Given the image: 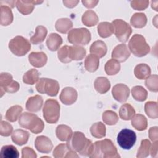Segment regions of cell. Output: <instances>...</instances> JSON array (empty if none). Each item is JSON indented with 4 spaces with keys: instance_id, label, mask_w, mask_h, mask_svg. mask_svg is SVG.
I'll list each match as a JSON object with an SVG mask.
<instances>
[{
    "instance_id": "cell-12",
    "label": "cell",
    "mask_w": 158,
    "mask_h": 158,
    "mask_svg": "<svg viewBox=\"0 0 158 158\" xmlns=\"http://www.w3.org/2000/svg\"><path fill=\"white\" fill-rule=\"evenodd\" d=\"M113 98L119 102L123 103L127 101L130 95V89L125 84L118 83L114 85L112 89Z\"/></svg>"
},
{
    "instance_id": "cell-36",
    "label": "cell",
    "mask_w": 158,
    "mask_h": 158,
    "mask_svg": "<svg viewBox=\"0 0 158 158\" xmlns=\"http://www.w3.org/2000/svg\"><path fill=\"white\" fill-rule=\"evenodd\" d=\"M0 157L1 158H18L19 152L14 146L5 145L1 149Z\"/></svg>"
},
{
    "instance_id": "cell-50",
    "label": "cell",
    "mask_w": 158,
    "mask_h": 158,
    "mask_svg": "<svg viewBox=\"0 0 158 158\" xmlns=\"http://www.w3.org/2000/svg\"><path fill=\"white\" fill-rule=\"evenodd\" d=\"M158 129L157 127H151L149 130V138L152 141H157L158 139Z\"/></svg>"
},
{
    "instance_id": "cell-42",
    "label": "cell",
    "mask_w": 158,
    "mask_h": 158,
    "mask_svg": "<svg viewBox=\"0 0 158 158\" xmlns=\"http://www.w3.org/2000/svg\"><path fill=\"white\" fill-rule=\"evenodd\" d=\"M144 111L146 115L151 118L158 117V106L155 101H148L144 105Z\"/></svg>"
},
{
    "instance_id": "cell-1",
    "label": "cell",
    "mask_w": 158,
    "mask_h": 158,
    "mask_svg": "<svg viewBox=\"0 0 158 158\" xmlns=\"http://www.w3.org/2000/svg\"><path fill=\"white\" fill-rule=\"evenodd\" d=\"M88 157L91 158H118L120 156L112 141L109 139H104L92 144Z\"/></svg>"
},
{
    "instance_id": "cell-53",
    "label": "cell",
    "mask_w": 158,
    "mask_h": 158,
    "mask_svg": "<svg viewBox=\"0 0 158 158\" xmlns=\"http://www.w3.org/2000/svg\"><path fill=\"white\" fill-rule=\"evenodd\" d=\"M78 2L79 1H63L64 4L69 8H73L75 7Z\"/></svg>"
},
{
    "instance_id": "cell-34",
    "label": "cell",
    "mask_w": 158,
    "mask_h": 158,
    "mask_svg": "<svg viewBox=\"0 0 158 158\" xmlns=\"http://www.w3.org/2000/svg\"><path fill=\"white\" fill-rule=\"evenodd\" d=\"M135 115V110L133 107L128 104H123L120 108L119 116L124 120H130Z\"/></svg>"
},
{
    "instance_id": "cell-2",
    "label": "cell",
    "mask_w": 158,
    "mask_h": 158,
    "mask_svg": "<svg viewBox=\"0 0 158 158\" xmlns=\"http://www.w3.org/2000/svg\"><path fill=\"white\" fill-rule=\"evenodd\" d=\"M67 144L76 152L88 157L93 143L90 139L86 138L82 132L75 131Z\"/></svg>"
},
{
    "instance_id": "cell-40",
    "label": "cell",
    "mask_w": 158,
    "mask_h": 158,
    "mask_svg": "<svg viewBox=\"0 0 158 158\" xmlns=\"http://www.w3.org/2000/svg\"><path fill=\"white\" fill-rule=\"evenodd\" d=\"M39 72L36 69H31L28 70L23 76V82L27 85H34L39 80Z\"/></svg>"
},
{
    "instance_id": "cell-31",
    "label": "cell",
    "mask_w": 158,
    "mask_h": 158,
    "mask_svg": "<svg viewBox=\"0 0 158 158\" xmlns=\"http://www.w3.org/2000/svg\"><path fill=\"white\" fill-rule=\"evenodd\" d=\"M131 120V125L138 131H143L147 128L148 121L146 117L142 114H136Z\"/></svg>"
},
{
    "instance_id": "cell-9",
    "label": "cell",
    "mask_w": 158,
    "mask_h": 158,
    "mask_svg": "<svg viewBox=\"0 0 158 158\" xmlns=\"http://www.w3.org/2000/svg\"><path fill=\"white\" fill-rule=\"evenodd\" d=\"M112 23L114 28V33L117 38L122 43L127 42L132 33L130 25L122 19L114 20Z\"/></svg>"
},
{
    "instance_id": "cell-47",
    "label": "cell",
    "mask_w": 158,
    "mask_h": 158,
    "mask_svg": "<svg viewBox=\"0 0 158 158\" xmlns=\"http://www.w3.org/2000/svg\"><path fill=\"white\" fill-rule=\"evenodd\" d=\"M13 127L7 122L1 120L0 123V135L2 136H9L12 133Z\"/></svg>"
},
{
    "instance_id": "cell-30",
    "label": "cell",
    "mask_w": 158,
    "mask_h": 158,
    "mask_svg": "<svg viewBox=\"0 0 158 158\" xmlns=\"http://www.w3.org/2000/svg\"><path fill=\"white\" fill-rule=\"evenodd\" d=\"M73 27V23L68 18H61L57 20L55 23L56 30L59 33L65 34L70 30Z\"/></svg>"
},
{
    "instance_id": "cell-18",
    "label": "cell",
    "mask_w": 158,
    "mask_h": 158,
    "mask_svg": "<svg viewBox=\"0 0 158 158\" xmlns=\"http://www.w3.org/2000/svg\"><path fill=\"white\" fill-rule=\"evenodd\" d=\"M28 60L30 64L36 68H40L44 66L48 60L46 54L42 51L31 52L28 55Z\"/></svg>"
},
{
    "instance_id": "cell-44",
    "label": "cell",
    "mask_w": 158,
    "mask_h": 158,
    "mask_svg": "<svg viewBox=\"0 0 158 158\" xmlns=\"http://www.w3.org/2000/svg\"><path fill=\"white\" fill-rule=\"evenodd\" d=\"M57 57L62 63H69L72 61L70 58V46L65 45L60 48L57 52Z\"/></svg>"
},
{
    "instance_id": "cell-13",
    "label": "cell",
    "mask_w": 158,
    "mask_h": 158,
    "mask_svg": "<svg viewBox=\"0 0 158 158\" xmlns=\"http://www.w3.org/2000/svg\"><path fill=\"white\" fill-rule=\"evenodd\" d=\"M53 156L56 158L78 157V155L67 144H59L53 151Z\"/></svg>"
},
{
    "instance_id": "cell-43",
    "label": "cell",
    "mask_w": 158,
    "mask_h": 158,
    "mask_svg": "<svg viewBox=\"0 0 158 158\" xmlns=\"http://www.w3.org/2000/svg\"><path fill=\"white\" fill-rule=\"evenodd\" d=\"M102 119L104 123L108 125H115L118 121V116L116 112L108 110L102 113Z\"/></svg>"
},
{
    "instance_id": "cell-6",
    "label": "cell",
    "mask_w": 158,
    "mask_h": 158,
    "mask_svg": "<svg viewBox=\"0 0 158 158\" xmlns=\"http://www.w3.org/2000/svg\"><path fill=\"white\" fill-rule=\"evenodd\" d=\"M91 33L86 28H73L67 35L68 41L75 46L86 45L91 41Z\"/></svg>"
},
{
    "instance_id": "cell-24",
    "label": "cell",
    "mask_w": 158,
    "mask_h": 158,
    "mask_svg": "<svg viewBox=\"0 0 158 158\" xmlns=\"http://www.w3.org/2000/svg\"><path fill=\"white\" fill-rule=\"evenodd\" d=\"M94 87L99 93L104 94L110 88V83L106 77H99L94 81Z\"/></svg>"
},
{
    "instance_id": "cell-27",
    "label": "cell",
    "mask_w": 158,
    "mask_h": 158,
    "mask_svg": "<svg viewBox=\"0 0 158 158\" xmlns=\"http://www.w3.org/2000/svg\"><path fill=\"white\" fill-rule=\"evenodd\" d=\"M48 33L46 28L43 25L36 27L35 33L30 38V42L33 44H38L44 41Z\"/></svg>"
},
{
    "instance_id": "cell-52",
    "label": "cell",
    "mask_w": 158,
    "mask_h": 158,
    "mask_svg": "<svg viewBox=\"0 0 158 158\" xmlns=\"http://www.w3.org/2000/svg\"><path fill=\"white\" fill-rule=\"evenodd\" d=\"M157 141L153 142V144L150 148V153L151 157H156L157 156Z\"/></svg>"
},
{
    "instance_id": "cell-5",
    "label": "cell",
    "mask_w": 158,
    "mask_h": 158,
    "mask_svg": "<svg viewBox=\"0 0 158 158\" xmlns=\"http://www.w3.org/2000/svg\"><path fill=\"white\" fill-rule=\"evenodd\" d=\"M60 104L58 101L54 99H47L43 108V117L49 123H56L60 117Z\"/></svg>"
},
{
    "instance_id": "cell-17",
    "label": "cell",
    "mask_w": 158,
    "mask_h": 158,
    "mask_svg": "<svg viewBox=\"0 0 158 158\" xmlns=\"http://www.w3.org/2000/svg\"><path fill=\"white\" fill-rule=\"evenodd\" d=\"M43 1H16L15 6L20 13L23 15H28L31 13L34 9L35 6L42 3Z\"/></svg>"
},
{
    "instance_id": "cell-39",
    "label": "cell",
    "mask_w": 158,
    "mask_h": 158,
    "mask_svg": "<svg viewBox=\"0 0 158 158\" xmlns=\"http://www.w3.org/2000/svg\"><path fill=\"white\" fill-rule=\"evenodd\" d=\"M86 54V49L81 46H70V58L72 60H81Z\"/></svg>"
},
{
    "instance_id": "cell-20",
    "label": "cell",
    "mask_w": 158,
    "mask_h": 158,
    "mask_svg": "<svg viewBox=\"0 0 158 158\" xmlns=\"http://www.w3.org/2000/svg\"><path fill=\"white\" fill-rule=\"evenodd\" d=\"M30 136V133L22 129H17L14 130L12 133V141L19 146H22L26 144Z\"/></svg>"
},
{
    "instance_id": "cell-51",
    "label": "cell",
    "mask_w": 158,
    "mask_h": 158,
    "mask_svg": "<svg viewBox=\"0 0 158 158\" xmlns=\"http://www.w3.org/2000/svg\"><path fill=\"white\" fill-rule=\"evenodd\" d=\"M83 6L87 8H93L99 2L98 1H93V0H89V1H81Z\"/></svg>"
},
{
    "instance_id": "cell-37",
    "label": "cell",
    "mask_w": 158,
    "mask_h": 158,
    "mask_svg": "<svg viewBox=\"0 0 158 158\" xmlns=\"http://www.w3.org/2000/svg\"><path fill=\"white\" fill-rule=\"evenodd\" d=\"M22 110L23 109L20 106H13L7 109L5 117L8 121L10 122H14L17 119H19Z\"/></svg>"
},
{
    "instance_id": "cell-10",
    "label": "cell",
    "mask_w": 158,
    "mask_h": 158,
    "mask_svg": "<svg viewBox=\"0 0 158 158\" xmlns=\"http://www.w3.org/2000/svg\"><path fill=\"white\" fill-rule=\"evenodd\" d=\"M19 89V83L13 80L11 74L7 72H2L0 74L1 97L3 96L5 92L13 93L18 91Z\"/></svg>"
},
{
    "instance_id": "cell-32",
    "label": "cell",
    "mask_w": 158,
    "mask_h": 158,
    "mask_svg": "<svg viewBox=\"0 0 158 158\" xmlns=\"http://www.w3.org/2000/svg\"><path fill=\"white\" fill-rule=\"evenodd\" d=\"M147 23V17L144 13H135L130 19V24L135 28H142Z\"/></svg>"
},
{
    "instance_id": "cell-19",
    "label": "cell",
    "mask_w": 158,
    "mask_h": 158,
    "mask_svg": "<svg viewBox=\"0 0 158 158\" xmlns=\"http://www.w3.org/2000/svg\"><path fill=\"white\" fill-rule=\"evenodd\" d=\"M43 104V99L40 95H35L30 97L27 102L25 107L29 112H36L40 110Z\"/></svg>"
},
{
    "instance_id": "cell-26",
    "label": "cell",
    "mask_w": 158,
    "mask_h": 158,
    "mask_svg": "<svg viewBox=\"0 0 158 158\" xmlns=\"http://www.w3.org/2000/svg\"><path fill=\"white\" fill-rule=\"evenodd\" d=\"M99 35L103 38L110 36L114 32V26L112 23L108 22H100L97 27Z\"/></svg>"
},
{
    "instance_id": "cell-28",
    "label": "cell",
    "mask_w": 158,
    "mask_h": 158,
    "mask_svg": "<svg viewBox=\"0 0 158 158\" xmlns=\"http://www.w3.org/2000/svg\"><path fill=\"white\" fill-rule=\"evenodd\" d=\"M99 66V58L93 54L88 55L85 60V67L89 72H96Z\"/></svg>"
},
{
    "instance_id": "cell-35",
    "label": "cell",
    "mask_w": 158,
    "mask_h": 158,
    "mask_svg": "<svg viewBox=\"0 0 158 158\" xmlns=\"http://www.w3.org/2000/svg\"><path fill=\"white\" fill-rule=\"evenodd\" d=\"M90 133L96 138H104L106 133V126L101 122L94 123L90 127Z\"/></svg>"
},
{
    "instance_id": "cell-25",
    "label": "cell",
    "mask_w": 158,
    "mask_h": 158,
    "mask_svg": "<svg viewBox=\"0 0 158 158\" xmlns=\"http://www.w3.org/2000/svg\"><path fill=\"white\" fill-rule=\"evenodd\" d=\"M72 133L71 128L66 125H59L56 129V136L61 141H68L72 136Z\"/></svg>"
},
{
    "instance_id": "cell-8",
    "label": "cell",
    "mask_w": 158,
    "mask_h": 158,
    "mask_svg": "<svg viewBox=\"0 0 158 158\" xmlns=\"http://www.w3.org/2000/svg\"><path fill=\"white\" fill-rule=\"evenodd\" d=\"M9 49L17 56H23L31 49V44L28 40L22 36H16L9 43Z\"/></svg>"
},
{
    "instance_id": "cell-7",
    "label": "cell",
    "mask_w": 158,
    "mask_h": 158,
    "mask_svg": "<svg viewBox=\"0 0 158 158\" xmlns=\"http://www.w3.org/2000/svg\"><path fill=\"white\" fill-rule=\"evenodd\" d=\"M59 84L56 80L41 78L36 84L37 91L41 94H46L50 96H56L59 91Z\"/></svg>"
},
{
    "instance_id": "cell-3",
    "label": "cell",
    "mask_w": 158,
    "mask_h": 158,
    "mask_svg": "<svg viewBox=\"0 0 158 158\" xmlns=\"http://www.w3.org/2000/svg\"><path fill=\"white\" fill-rule=\"evenodd\" d=\"M19 124L21 127L28 129L35 134L42 132L44 128L43 121L36 114L26 112L20 115Z\"/></svg>"
},
{
    "instance_id": "cell-33",
    "label": "cell",
    "mask_w": 158,
    "mask_h": 158,
    "mask_svg": "<svg viewBox=\"0 0 158 158\" xmlns=\"http://www.w3.org/2000/svg\"><path fill=\"white\" fill-rule=\"evenodd\" d=\"M151 73L150 67L146 64H139L135 67L134 74L135 77L139 79L143 80L148 77Z\"/></svg>"
},
{
    "instance_id": "cell-4",
    "label": "cell",
    "mask_w": 158,
    "mask_h": 158,
    "mask_svg": "<svg viewBox=\"0 0 158 158\" xmlns=\"http://www.w3.org/2000/svg\"><path fill=\"white\" fill-rule=\"evenodd\" d=\"M128 48L135 56L141 57L146 56L150 51V47L144 37L140 34H135L130 40Z\"/></svg>"
},
{
    "instance_id": "cell-23",
    "label": "cell",
    "mask_w": 158,
    "mask_h": 158,
    "mask_svg": "<svg viewBox=\"0 0 158 158\" xmlns=\"http://www.w3.org/2000/svg\"><path fill=\"white\" fill-rule=\"evenodd\" d=\"M89 51L91 54L97 56L99 58H101L106 54L107 48L104 41L97 40L92 43L89 48Z\"/></svg>"
},
{
    "instance_id": "cell-21",
    "label": "cell",
    "mask_w": 158,
    "mask_h": 158,
    "mask_svg": "<svg viewBox=\"0 0 158 158\" xmlns=\"http://www.w3.org/2000/svg\"><path fill=\"white\" fill-rule=\"evenodd\" d=\"M0 9V24L2 26H7L10 25L13 22L14 19L11 9L7 6L1 5Z\"/></svg>"
},
{
    "instance_id": "cell-38",
    "label": "cell",
    "mask_w": 158,
    "mask_h": 158,
    "mask_svg": "<svg viewBox=\"0 0 158 158\" xmlns=\"http://www.w3.org/2000/svg\"><path fill=\"white\" fill-rule=\"evenodd\" d=\"M120 70V64L118 61L115 59H111L109 60L105 64L104 70L108 75H114L119 72Z\"/></svg>"
},
{
    "instance_id": "cell-22",
    "label": "cell",
    "mask_w": 158,
    "mask_h": 158,
    "mask_svg": "<svg viewBox=\"0 0 158 158\" xmlns=\"http://www.w3.org/2000/svg\"><path fill=\"white\" fill-rule=\"evenodd\" d=\"M46 44L49 50L56 51L59 49V47L62 44V38L57 33H52L48 35Z\"/></svg>"
},
{
    "instance_id": "cell-48",
    "label": "cell",
    "mask_w": 158,
    "mask_h": 158,
    "mask_svg": "<svg viewBox=\"0 0 158 158\" xmlns=\"http://www.w3.org/2000/svg\"><path fill=\"white\" fill-rule=\"evenodd\" d=\"M149 1L148 0H134L130 2L131 7L135 10H143L149 6Z\"/></svg>"
},
{
    "instance_id": "cell-29",
    "label": "cell",
    "mask_w": 158,
    "mask_h": 158,
    "mask_svg": "<svg viewBox=\"0 0 158 158\" xmlns=\"http://www.w3.org/2000/svg\"><path fill=\"white\" fill-rule=\"evenodd\" d=\"M81 20L85 25L90 27L94 26L98 23L99 18L94 11L92 10H88L83 14Z\"/></svg>"
},
{
    "instance_id": "cell-16",
    "label": "cell",
    "mask_w": 158,
    "mask_h": 158,
    "mask_svg": "<svg viewBox=\"0 0 158 158\" xmlns=\"http://www.w3.org/2000/svg\"><path fill=\"white\" fill-rule=\"evenodd\" d=\"M78 93L75 89L72 87L64 88L59 96L60 101L65 105H71L77 99Z\"/></svg>"
},
{
    "instance_id": "cell-49",
    "label": "cell",
    "mask_w": 158,
    "mask_h": 158,
    "mask_svg": "<svg viewBox=\"0 0 158 158\" xmlns=\"http://www.w3.org/2000/svg\"><path fill=\"white\" fill-rule=\"evenodd\" d=\"M22 158H36L37 155L35 151L30 147H25L22 149Z\"/></svg>"
},
{
    "instance_id": "cell-14",
    "label": "cell",
    "mask_w": 158,
    "mask_h": 158,
    "mask_svg": "<svg viewBox=\"0 0 158 158\" xmlns=\"http://www.w3.org/2000/svg\"><path fill=\"white\" fill-rule=\"evenodd\" d=\"M35 146L38 151L44 154H48L53 148V144L51 139L43 135L36 137L35 141Z\"/></svg>"
},
{
    "instance_id": "cell-15",
    "label": "cell",
    "mask_w": 158,
    "mask_h": 158,
    "mask_svg": "<svg viewBox=\"0 0 158 158\" xmlns=\"http://www.w3.org/2000/svg\"><path fill=\"white\" fill-rule=\"evenodd\" d=\"M130 56V52L125 44H120L116 46L112 52V57L119 62L126 61Z\"/></svg>"
},
{
    "instance_id": "cell-11",
    "label": "cell",
    "mask_w": 158,
    "mask_h": 158,
    "mask_svg": "<svg viewBox=\"0 0 158 158\" xmlns=\"http://www.w3.org/2000/svg\"><path fill=\"white\" fill-rule=\"evenodd\" d=\"M117 143L123 149H130L135 144L136 135L131 130L125 128L122 130L117 135Z\"/></svg>"
},
{
    "instance_id": "cell-41",
    "label": "cell",
    "mask_w": 158,
    "mask_h": 158,
    "mask_svg": "<svg viewBox=\"0 0 158 158\" xmlns=\"http://www.w3.org/2000/svg\"><path fill=\"white\" fill-rule=\"evenodd\" d=\"M131 94L133 98L138 101L143 102L147 99L148 92L146 89L141 86H135L132 88Z\"/></svg>"
},
{
    "instance_id": "cell-46",
    "label": "cell",
    "mask_w": 158,
    "mask_h": 158,
    "mask_svg": "<svg viewBox=\"0 0 158 158\" xmlns=\"http://www.w3.org/2000/svg\"><path fill=\"white\" fill-rule=\"evenodd\" d=\"M145 85L149 91L152 92H157L158 76L157 75H150L146 78Z\"/></svg>"
},
{
    "instance_id": "cell-45",
    "label": "cell",
    "mask_w": 158,
    "mask_h": 158,
    "mask_svg": "<svg viewBox=\"0 0 158 158\" xmlns=\"http://www.w3.org/2000/svg\"><path fill=\"white\" fill-rule=\"evenodd\" d=\"M151 144L150 141L148 139H143L141 142V145L138 150L136 154V157L138 158H144L149 156L150 153V148Z\"/></svg>"
}]
</instances>
